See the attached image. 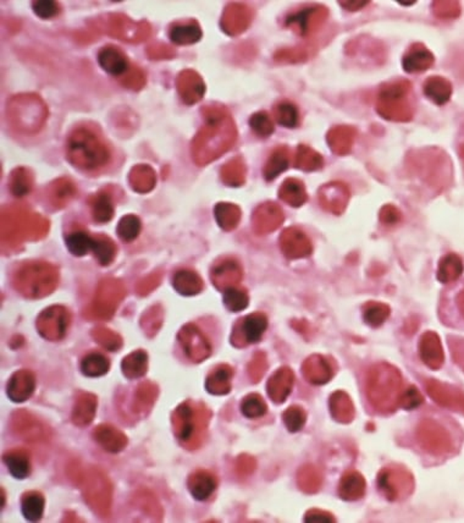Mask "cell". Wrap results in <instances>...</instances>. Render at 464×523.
<instances>
[{"label": "cell", "mask_w": 464, "mask_h": 523, "mask_svg": "<svg viewBox=\"0 0 464 523\" xmlns=\"http://www.w3.org/2000/svg\"><path fill=\"white\" fill-rule=\"evenodd\" d=\"M461 155H462L464 162V146H462V149H461Z\"/></svg>", "instance_id": "680465c9"}, {"label": "cell", "mask_w": 464, "mask_h": 523, "mask_svg": "<svg viewBox=\"0 0 464 523\" xmlns=\"http://www.w3.org/2000/svg\"><path fill=\"white\" fill-rule=\"evenodd\" d=\"M302 372L308 381L316 386H322L333 378L334 370L325 357L313 354L303 362Z\"/></svg>", "instance_id": "8fae6325"}, {"label": "cell", "mask_w": 464, "mask_h": 523, "mask_svg": "<svg viewBox=\"0 0 464 523\" xmlns=\"http://www.w3.org/2000/svg\"><path fill=\"white\" fill-rule=\"evenodd\" d=\"M380 220L386 225H395L401 220V213L394 206H385L380 211Z\"/></svg>", "instance_id": "f5cc1de1"}, {"label": "cell", "mask_w": 464, "mask_h": 523, "mask_svg": "<svg viewBox=\"0 0 464 523\" xmlns=\"http://www.w3.org/2000/svg\"><path fill=\"white\" fill-rule=\"evenodd\" d=\"M365 492V481L363 476L358 472H348L342 479L340 482L338 486V494L342 497L343 500H357L362 497Z\"/></svg>", "instance_id": "44dd1931"}, {"label": "cell", "mask_w": 464, "mask_h": 523, "mask_svg": "<svg viewBox=\"0 0 464 523\" xmlns=\"http://www.w3.org/2000/svg\"><path fill=\"white\" fill-rule=\"evenodd\" d=\"M122 368H124L125 374L128 375V377H132V378L141 377L146 373V368H147V354L142 351L130 354L124 361Z\"/></svg>", "instance_id": "b9f144b4"}, {"label": "cell", "mask_w": 464, "mask_h": 523, "mask_svg": "<svg viewBox=\"0 0 464 523\" xmlns=\"http://www.w3.org/2000/svg\"><path fill=\"white\" fill-rule=\"evenodd\" d=\"M295 375L290 368H281L268 381V392L273 401L281 403L290 395Z\"/></svg>", "instance_id": "4fadbf2b"}, {"label": "cell", "mask_w": 464, "mask_h": 523, "mask_svg": "<svg viewBox=\"0 0 464 523\" xmlns=\"http://www.w3.org/2000/svg\"><path fill=\"white\" fill-rule=\"evenodd\" d=\"M284 214L279 206L274 203H265L259 207L254 214V227L258 233H269L281 225Z\"/></svg>", "instance_id": "5bb4252c"}, {"label": "cell", "mask_w": 464, "mask_h": 523, "mask_svg": "<svg viewBox=\"0 0 464 523\" xmlns=\"http://www.w3.org/2000/svg\"><path fill=\"white\" fill-rule=\"evenodd\" d=\"M93 236H90L85 231H75L70 234L65 238L66 247L71 254L76 257H82L86 256L88 252H92L93 249Z\"/></svg>", "instance_id": "1f68e13d"}, {"label": "cell", "mask_w": 464, "mask_h": 523, "mask_svg": "<svg viewBox=\"0 0 464 523\" xmlns=\"http://www.w3.org/2000/svg\"><path fill=\"white\" fill-rule=\"evenodd\" d=\"M141 233V222L135 216L122 218L117 225V235L125 243H131Z\"/></svg>", "instance_id": "7bdbcfd3"}, {"label": "cell", "mask_w": 464, "mask_h": 523, "mask_svg": "<svg viewBox=\"0 0 464 523\" xmlns=\"http://www.w3.org/2000/svg\"><path fill=\"white\" fill-rule=\"evenodd\" d=\"M241 267L235 260H226L214 270V281L219 289L226 290L241 280Z\"/></svg>", "instance_id": "603a6c76"}, {"label": "cell", "mask_w": 464, "mask_h": 523, "mask_svg": "<svg viewBox=\"0 0 464 523\" xmlns=\"http://www.w3.org/2000/svg\"><path fill=\"white\" fill-rule=\"evenodd\" d=\"M92 252L101 265H109L115 257L116 247L106 236H93Z\"/></svg>", "instance_id": "8d00e7d4"}, {"label": "cell", "mask_w": 464, "mask_h": 523, "mask_svg": "<svg viewBox=\"0 0 464 523\" xmlns=\"http://www.w3.org/2000/svg\"><path fill=\"white\" fill-rule=\"evenodd\" d=\"M280 243L287 258H304L311 254V240L300 229L290 227L285 230Z\"/></svg>", "instance_id": "8992f818"}, {"label": "cell", "mask_w": 464, "mask_h": 523, "mask_svg": "<svg viewBox=\"0 0 464 523\" xmlns=\"http://www.w3.org/2000/svg\"><path fill=\"white\" fill-rule=\"evenodd\" d=\"M44 497L41 493L30 492L23 495L21 500V511L23 517L30 522H37L44 513Z\"/></svg>", "instance_id": "83f0119b"}, {"label": "cell", "mask_w": 464, "mask_h": 523, "mask_svg": "<svg viewBox=\"0 0 464 523\" xmlns=\"http://www.w3.org/2000/svg\"><path fill=\"white\" fill-rule=\"evenodd\" d=\"M280 198L292 207H301L308 200L306 187L297 179H287L279 191Z\"/></svg>", "instance_id": "cb8c5ba5"}, {"label": "cell", "mask_w": 464, "mask_h": 523, "mask_svg": "<svg viewBox=\"0 0 464 523\" xmlns=\"http://www.w3.org/2000/svg\"><path fill=\"white\" fill-rule=\"evenodd\" d=\"M69 158L82 169H95L104 165L109 153L106 146L93 133L81 130L70 137L68 143Z\"/></svg>", "instance_id": "7a4b0ae2"}, {"label": "cell", "mask_w": 464, "mask_h": 523, "mask_svg": "<svg viewBox=\"0 0 464 523\" xmlns=\"http://www.w3.org/2000/svg\"><path fill=\"white\" fill-rule=\"evenodd\" d=\"M367 392L373 406L380 411H392L402 397V378L400 372L390 365H375L368 375Z\"/></svg>", "instance_id": "6da1fadb"}, {"label": "cell", "mask_w": 464, "mask_h": 523, "mask_svg": "<svg viewBox=\"0 0 464 523\" xmlns=\"http://www.w3.org/2000/svg\"><path fill=\"white\" fill-rule=\"evenodd\" d=\"M244 178V168L240 160H233L224 169V179L229 185H241Z\"/></svg>", "instance_id": "681fc988"}, {"label": "cell", "mask_w": 464, "mask_h": 523, "mask_svg": "<svg viewBox=\"0 0 464 523\" xmlns=\"http://www.w3.org/2000/svg\"><path fill=\"white\" fill-rule=\"evenodd\" d=\"M174 287L180 294L190 296L201 291L202 280L190 270H182L174 276Z\"/></svg>", "instance_id": "4dcf8cb0"}, {"label": "cell", "mask_w": 464, "mask_h": 523, "mask_svg": "<svg viewBox=\"0 0 464 523\" xmlns=\"http://www.w3.org/2000/svg\"><path fill=\"white\" fill-rule=\"evenodd\" d=\"M424 95H427L430 101L438 104L443 106L450 101L451 95H452V87L447 79L443 77H430L424 82Z\"/></svg>", "instance_id": "ffe728a7"}, {"label": "cell", "mask_w": 464, "mask_h": 523, "mask_svg": "<svg viewBox=\"0 0 464 523\" xmlns=\"http://www.w3.org/2000/svg\"><path fill=\"white\" fill-rule=\"evenodd\" d=\"M224 303L231 312H241L247 308L249 298L244 291L229 287L224 290Z\"/></svg>", "instance_id": "ee69618b"}, {"label": "cell", "mask_w": 464, "mask_h": 523, "mask_svg": "<svg viewBox=\"0 0 464 523\" xmlns=\"http://www.w3.org/2000/svg\"><path fill=\"white\" fill-rule=\"evenodd\" d=\"M306 522H335V518L330 513L322 511V510H311L307 513Z\"/></svg>", "instance_id": "11a10c76"}, {"label": "cell", "mask_w": 464, "mask_h": 523, "mask_svg": "<svg viewBox=\"0 0 464 523\" xmlns=\"http://www.w3.org/2000/svg\"><path fill=\"white\" fill-rule=\"evenodd\" d=\"M412 478L401 470L385 468L379 475L380 489L390 500H396L402 494H407L408 488H412Z\"/></svg>", "instance_id": "5b68a950"}, {"label": "cell", "mask_w": 464, "mask_h": 523, "mask_svg": "<svg viewBox=\"0 0 464 523\" xmlns=\"http://www.w3.org/2000/svg\"><path fill=\"white\" fill-rule=\"evenodd\" d=\"M82 373L87 377H102L109 370V361L101 354H90L86 356L81 363Z\"/></svg>", "instance_id": "d590c367"}, {"label": "cell", "mask_w": 464, "mask_h": 523, "mask_svg": "<svg viewBox=\"0 0 464 523\" xmlns=\"http://www.w3.org/2000/svg\"><path fill=\"white\" fill-rule=\"evenodd\" d=\"M114 216V206L110 196L101 193L95 197L93 203V218L95 222H108Z\"/></svg>", "instance_id": "60d3db41"}, {"label": "cell", "mask_w": 464, "mask_h": 523, "mask_svg": "<svg viewBox=\"0 0 464 523\" xmlns=\"http://www.w3.org/2000/svg\"><path fill=\"white\" fill-rule=\"evenodd\" d=\"M300 483H301V488H303L306 492H313V491L318 489L319 488V476H318L317 470L308 468V467L301 470Z\"/></svg>", "instance_id": "816d5d0a"}, {"label": "cell", "mask_w": 464, "mask_h": 523, "mask_svg": "<svg viewBox=\"0 0 464 523\" xmlns=\"http://www.w3.org/2000/svg\"><path fill=\"white\" fill-rule=\"evenodd\" d=\"M341 6H345L346 8L345 9H348V10H359V9H362L363 6H367L368 4V1H341L340 3Z\"/></svg>", "instance_id": "9f6ffc18"}, {"label": "cell", "mask_w": 464, "mask_h": 523, "mask_svg": "<svg viewBox=\"0 0 464 523\" xmlns=\"http://www.w3.org/2000/svg\"><path fill=\"white\" fill-rule=\"evenodd\" d=\"M282 417H284L286 427L292 433L300 432L304 427V424H306V412L302 410L301 407H291V408H289L287 411L284 412Z\"/></svg>", "instance_id": "7dc6e473"}, {"label": "cell", "mask_w": 464, "mask_h": 523, "mask_svg": "<svg viewBox=\"0 0 464 523\" xmlns=\"http://www.w3.org/2000/svg\"><path fill=\"white\" fill-rule=\"evenodd\" d=\"M354 137H356V130L354 127L338 126L334 127L329 131L327 140L334 153L345 155L351 151Z\"/></svg>", "instance_id": "d6986e66"}, {"label": "cell", "mask_w": 464, "mask_h": 523, "mask_svg": "<svg viewBox=\"0 0 464 523\" xmlns=\"http://www.w3.org/2000/svg\"><path fill=\"white\" fill-rule=\"evenodd\" d=\"M4 462L11 476L15 477L17 479H25L30 476L31 464H30L28 456L25 453L11 451L9 454L4 455Z\"/></svg>", "instance_id": "f546056e"}, {"label": "cell", "mask_w": 464, "mask_h": 523, "mask_svg": "<svg viewBox=\"0 0 464 523\" xmlns=\"http://www.w3.org/2000/svg\"><path fill=\"white\" fill-rule=\"evenodd\" d=\"M231 377L232 370L230 367L222 365L220 368H218L206 381L208 391H211L213 394H218V395L226 394L231 388V383H230Z\"/></svg>", "instance_id": "e575fe53"}, {"label": "cell", "mask_w": 464, "mask_h": 523, "mask_svg": "<svg viewBox=\"0 0 464 523\" xmlns=\"http://www.w3.org/2000/svg\"><path fill=\"white\" fill-rule=\"evenodd\" d=\"M275 117L281 126L293 129L300 122V111L291 102H281L275 108Z\"/></svg>", "instance_id": "74e56055"}, {"label": "cell", "mask_w": 464, "mask_h": 523, "mask_svg": "<svg viewBox=\"0 0 464 523\" xmlns=\"http://www.w3.org/2000/svg\"><path fill=\"white\" fill-rule=\"evenodd\" d=\"M463 262L457 254H447L438 265V279L443 284H449L457 280L463 273Z\"/></svg>", "instance_id": "d4e9b609"}, {"label": "cell", "mask_w": 464, "mask_h": 523, "mask_svg": "<svg viewBox=\"0 0 464 523\" xmlns=\"http://www.w3.org/2000/svg\"><path fill=\"white\" fill-rule=\"evenodd\" d=\"M241 410L246 417L259 418L267 412V405L262 397L257 394H252L244 397L241 405Z\"/></svg>", "instance_id": "f6af8a7d"}, {"label": "cell", "mask_w": 464, "mask_h": 523, "mask_svg": "<svg viewBox=\"0 0 464 523\" xmlns=\"http://www.w3.org/2000/svg\"><path fill=\"white\" fill-rule=\"evenodd\" d=\"M35 390V378L28 372H19L11 378L8 384V395L14 401L21 402L31 397Z\"/></svg>", "instance_id": "ac0fdd59"}, {"label": "cell", "mask_w": 464, "mask_h": 523, "mask_svg": "<svg viewBox=\"0 0 464 523\" xmlns=\"http://www.w3.org/2000/svg\"><path fill=\"white\" fill-rule=\"evenodd\" d=\"M422 430L424 433L420 439L424 443V446H427V449L430 450L434 454H443L451 448L450 438L441 427H438L434 423L427 422L423 427Z\"/></svg>", "instance_id": "9a60e30c"}, {"label": "cell", "mask_w": 464, "mask_h": 523, "mask_svg": "<svg viewBox=\"0 0 464 523\" xmlns=\"http://www.w3.org/2000/svg\"><path fill=\"white\" fill-rule=\"evenodd\" d=\"M434 64V55L423 46H413L402 60L406 73H420L429 69Z\"/></svg>", "instance_id": "2e32d148"}, {"label": "cell", "mask_w": 464, "mask_h": 523, "mask_svg": "<svg viewBox=\"0 0 464 523\" xmlns=\"http://www.w3.org/2000/svg\"><path fill=\"white\" fill-rule=\"evenodd\" d=\"M201 27L197 23L177 25L170 31V39L176 44H192L201 41Z\"/></svg>", "instance_id": "d6a6232c"}, {"label": "cell", "mask_w": 464, "mask_h": 523, "mask_svg": "<svg viewBox=\"0 0 464 523\" xmlns=\"http://www.w3.org/2000/svg\"><path fill=\"white\" fill-rule=\"evenodd\" d=\"M422 402V394L419 392L417 388L411 386V388H408L405 392H402L400 405H401L402 407H405L406 410H413V408H417Z\"/></svg>", "instance_id": "f907efd6"}, {"label": "cell", "mask_w": 464, "mask_h": 523, "mask_svg": "<svg viewBox=\"0 0 464 523\" xmlns=\"http://www.w3.org/2000/svg\"><path fill=\"white\" fill-rule=\"evenodd\" d=\"M33 11L39 19L49 20L58 16L60 12V6L54 0H37L33 3Z\"/></svg>", "instance_id": "c3c4849f"}, {"label": "cell", "mask_w": 464, "mask_h": 523, "mask_svg": "<svg viewBox=\"0 0 464 523\" xmlns=\"http://www.w3.org/2000/svg\"><path fill=\"white\" fill-rule=\"evenodd\" d=\"M327 15V11L324 6H311L295 15L289 16L286 23L295 27L302 36H306L317 30V27L322 25Z\"/></svg>", "instance_id": "52a82bcc"}, {"label": "cell", "mask_w": 464, "mask_h": 523, "mask_svg": "<svg viewBox=\"0 0 464 523\" xmlns=\"http://www.w3.org/2000/svg\"><path fill=\"white\" fill-rule=\"evenodd\" d=\"M238 325V345L255 344L268 328V319L263 313H253L243 318Z\"/></svg>", "instance_id": "9c48e42d"}, {"label": "cell", "mask_w": 464, "mask_h": 523, "mask_svg": "<svg viewBox=\"0 0 464 523\" xmlns=\"http://www.w3.org/2000/svg\"><path fill=\"white\" fill-rule=\"evenodd\" d=\"M181 341L185 348L186 352L195 361H203L211 352V346L202 334L193 325L186 327L182 333L180 334Z\"/></svg>", "instance_id": "7c38bea8"}, {"label": "cell", "mask_w": 464, "mask_h": 523, "mask_svg": "<svg viewBox=\"0 0 464 523\" xmlns=\"http://www.w3.org/2000/svg\"><path fill=\"white\" fill-rule=\"evenodd\" d=\"M215 216H217L219 225L229 230L238 225V220L241 218V211L236 206L220 203L215 208Z\"/></svg>", "instance_id": "ab89813d"}, {"label": "cell", "mask_w": 464, "mask_h": 523, "mask_svg": "<svg viewBox=\"0 0 464 523\" xmlns=\"http://www.w3.org/2000/svg\"><path fill=\"white\" fill-rule=\"evenodd\" d=\"M419 352L423 362L432 370H438L443 365L445 354H443V344L438 335L434 332L424 334L419 344Z\"/></svg>", "instance_id": "30bf717a"}, {"label": "cell", "mask_w": 464, "mask_h": 523, "mask_svg": "<svg viewBox=\"0 0 464 523\" xmlns=\"http://www.w3.org/2000/svg\"><path fill=\"white\" fill-rule=\"evenodd\" d=\"M322 157L320 154L301 144L297 149L296 154V168L304 170V171H314L320 169L322 167Z\"/></svg>", "instance_id": "836d02e7"}, {"label": "cell", "mask_w": 464, "mask_h": 523, "mask_svg": "<svg viewBox=\"0 0 464 523\" xmlns=\"http://www.w3.org/2000/svg\"><path fill=\"white\" fill-rule=\"evenodd\" d=\"M28 187H30V182L26 180V175L23 174V173L21 175H14V181L11 184V189H12L14 195H26Z\"/></svg>", "instance_id": "db71d44e"}, {"label": "cell", "mask_w": 464, "mask_h": 523, "mask_svg": "<svg viewBox=\"0 0 464 523\" xmlns=\"http://www.w3.org/2000/svg\"><path fill=\"white\" fill-rule=\"evenodd\" d=\"M41 324H43L42 330H44V335H47L48 333L58 334L59 336H61L65 333V329H66V324H68V318H66V312L65 310L61 308H52V310H48L47 312L43 313L42 317H41Z\"/></svg>", "instance_id": "484cf974"}, {"label": "cell", "mask_w": 464, "mask_h": 523, "mask_svg": "<svg viewBox=\"0 0 464 523\" xmlns=\"http://www.w3.org/2000/svg\"><path fill=\"white\" fill-rule=\"evenodd\" d=\"M98 61L102 69L111 76H122L128 68L126 57L113 47L103 48L98 55Z\"/></svg>", "instance_id": "e0dca14e"}, {"label": "cell", "mask_w": 464, "mask_h": 523, "mask_svg": "<svg viewBox=\"0 0 464 523\" xmlns=\"http://www.w3.org/2000/svg\"><path fill=\"white\" fill-rule=\"evenodd\" d=\"M330 410L338 422L347 423L354 418V407L351 399L343 391H338L330 397Z\"/></svg>", "instance_id": "4316f807"}, {"label": "cell", "mask_w": 464, "mask_h": 523, "mask_svg": "<svg viewBox=\"0 0 464 523\" xmlns=\"http://www.w3.org/2000/svg\"><path fill=\"white\" fill-rule=\"evenodd\" d=\"M217 488V479L215 477L208 472H197L195 476L191 478L190 492L195 500H206L211 497L213 492Z\"/></svg>", "instance_id": "7402d4cb"}, {"label": "cell", "mask_w": 464, "mask_h": 523, "mask_svg": "<svg viewBox=\"0 0 464 523\" xmlns=\"http://www.w3.org/2000/svg\"><path fill=\"white\" fill-rule=\"evenodd\" d=\"M458 303H459V308H461V311H462V313H463L464 316V291L459 295L458 298Z\"/></svg>", "instance_id": "6f0895ef"}, {"label": "cell", "mask_w": 464, "mask_h": 523, "mask_svg": "<svg viewBox=\"0 0 464 523\" xmlns=\"http://www.w3.org/2000/svg\"><path fill=\"white\" fill-rule=\"evenodd\" d=\"M427 392L441 406L458 410L464 413V395L456 388L446 386L438 381H427Z\"/></svg>", "instance_id": "ba28073f"}, {"label": "cell", "mask_w": 464, "mask_h": 523, "mask_svg": "<svg viewBox=\"0 0 464 523\" xmlns=\"http://www.w3.org/2000/svg\"><path fill=\"white\" fill-rule=\"evenodd\" d=\"M389 316H390V307L385 303L370 302L364 308V321L368 323L370 327H374V328L384 324Z\"/></svg>", "instance_id": "f35d334b"}, {"label": "cell", "mask_w": 464, "mask_h": 523, "mask_svg": "<svg viewBox=\"0 0 464 523\" xmlns=\"http://www.w3.org/2000/svg\"><path fill=\"white\" fill-rule=\"evenodd\" d=\"M249 125L252 127L254 133L258 135L259 137H269L270 135L274 131L273 122L265 111H259V113L253 114L249 119Z\"/></svg>", "instance_id": "bcb514c9"}, {"label": "cell", "mask_w": 464, "mask_h": 523, "mask_svg": "<svg viewBox=\"0 0 464 523\" xmlns=\"http://www.w3.org/2000/svg\"><path fill=\"white\" fill-rule=\"evenodd\" d=\"M409 90L411 86L407 81H397L384 86L380 91L376 106L380 115L394 122L411 120L413 111L406 101Z\"/></svg>", "instance_id": "3957f363"}, {"label": "cell", "mask_w": 464, "mask_h": 523, "mask_svg": "<svg viewBox=\"0 0 464 523\" xmlns=\"http://www.w3.org/2000/svg\"><path fill=\"white\" fill-rule=\"evenodd\" d=\"M318 197L324 209L334 214H341L347 207L349 190L342 182H329L319 189Z\"/></svg>", "instance_id": "277c9868"}, {"label": "cell", "mask_w": 464, "mask_h": 523, "mask_svg": "<svg viewBox=\"0 0 464 523\" xmlns=\"http://www.w3.org/2000/svg\"><path fill=\"white\" fill-rule=\"evenodd\" d=\"M290 164V155H289V149L286 147H280L275 149L274 152L270 155L268 163L264 168V176L268 181L274 180L278 178L281 173L289 169Z\"/></svg>", "instance_id": "f1b7e54d"}]
</instances>
